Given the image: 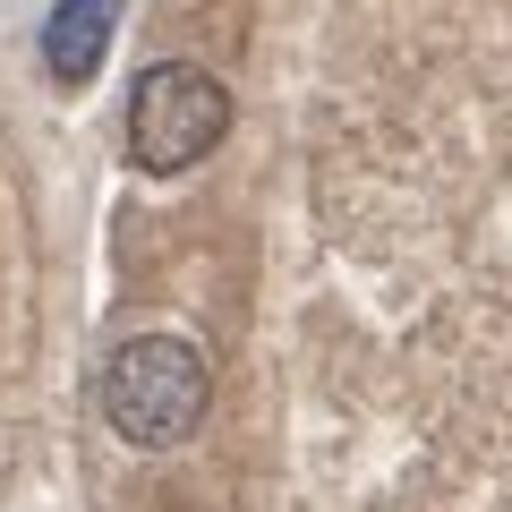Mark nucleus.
<instances>
[{
    "label": "nucleus",
    "instance_id": "f257e3e1",
    "mask_svg": "<svg viewBox=\"0 0 512 512\" xmlns=\"http://www.w3.org/2000/svg\"><path fill=\"white\" fill-rule=\"evenodd\" d=\"M205 402H214V367L188 333H137L103 367V419L137 453H180L205 427Z\"/></svg>",
    "mask_w": 512,
    "mask_h": 512
},
{
    "label": "nucleus",
    "instance_id": "f03ea898",
    "mask_svg": "<svg viewBox=\"0 0 512 512\" xmlns=\"http://www.w3.org/2000/svg\"><path fill=\"white\" fill-rule=\"evenodd\" d=\"M222 128H231V94L205 69H188V60H154V69L128 86V154H137V171H154V180L205 163V154L222 146Z\"/></svg>",
    "mask_w": 512,
    "mask_h": 512
},
{
    "label": "nucleus",
    "instance_id": "7ed1b4c3",
    "mask_svg": "<svg viewBox=\"0 0 512 512\" xmlns=\"http://www.w3.org/2000/svg\"><path fill=\"white\" fill-rule=\"evenodd\" d=\"M111 18H120V0H60L52 18H43V69L60 86H86L111 52Z\"/></svg>",
    "mask_w": 512,
    "mask_h": 512
}]
</instances>
